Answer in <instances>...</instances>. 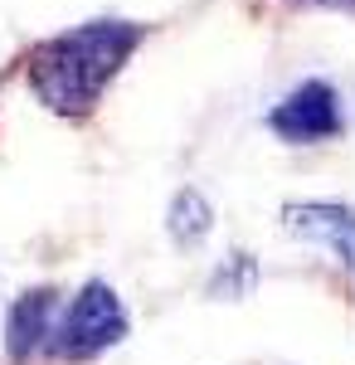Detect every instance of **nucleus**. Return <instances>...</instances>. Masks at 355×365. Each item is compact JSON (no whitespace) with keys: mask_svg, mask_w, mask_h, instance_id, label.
Here are the masks:
<instances>
[{"mask_svg":"<svg viewBox=\"0 0 355 365\" xmlns=\"http://www.w3.org/2000/svg\"><path fill=\"white\" fill-rule=\"evenodd\" d=\"M146 39H151V25L117 20V15L73 25L29 54V88L54 117L78 122V117L98 113V103L127 73V63L141 54Z\"/></svg>","mask_w":355,"mask_h":365,"instance_id":"nucleus-1","label":"nucleus"},{"mask_svg":"<svg viewBox=\"0 0 355 365\" xmlns=\"http://www.w3.org/2000/svg\"><path fill=\"white\" fill-rule=\"evenodd\" d=\"M127 331H132V317L122 307L117 287L93 278L68 297V307H58L49 351H54L58 361H93V356L112 351L117 341H127Z\"/></svg>","mask_w":355,"mask_h":365,"instance_id":"nucleus-2","label":"nucleus"},{"mask_svg":"<svg viewBox=\"0 0 355 365\" xmlns=\"http://www.w3.org/2000/svg\"><path fill=\"white\" fill-rule=\"evenodd\" d=\"M268 132L287 146H326L346 132V103L336 83L326 78H302L292 93H282L268 113Z\"/></svg>","mask_w":355,"mask_h":365,"instance_id":"nucleus-3","label":"nucleus"},{"mask_svg":"<svg viewBox=\"0 0 355 365\" xmlns=\"http://www.w3.org/2000/svg\"><path fill=\"white\" fill-rule=\"evenodd\" d=\"M282 229L307 244L331 249L346 268H355V210L341 200H287L282 205Z\"/></svg>","mask_w":355,"mask_h":365,"instance_id":"nucleus-4","label":"nucleus"},{"mask_svg":"<svg viewBox=\"0 0 355 365\" xmlns=\"http://www.w3.org/2000/svg\"><path fill=\"white\" fill-rule=\"evenodd\" d=\"M54 322H58V292L54 287L20 292L10 302V312H5V351H10V361L25 365L29 356H39L54 341Z\"/></svg>","mask_w":355,"mask_h":365,"instance_id":"nucleus-5","label":"nucleus"},{"mask_svg":"<svg viewBox=\"0 0 355 365\" xmlns=\"http://www.w3.org/2000/svg\"><path fill=\"white\" fill-rule=\"evenodd\" d=\"M210 229H215V210H210L205 190L185 185L180 195L170 200V210H165V234H170L180 249H195V244H200Z\"/></svg>","mask_w":355,"mask_h":365,"instance_id":"nucleus-6","label":"nucleus"},{"mask_svg":"<svg viewBox=\"0 0 355 365\" xmlns=\"http://www.w3.org/2000/svg\"><path fill=\"white\" fill-rule=\"evenodd\" d=\"M258 287V263L253 253H229L210 278V297H248Z\"/></svg>","mask_w":355,"mask_h":365,"instance_id":"nucleus-7","label":"nucleus"},{"mask_svg":"<svg viewBox=\"0 0 355 365\" xmlns=\"http://www.w3.org/2000/svg\"><path fill=\"white\" fill-rule=\"evenodd\" d=\"M292 10H331V15H351L355 20V0H282Z\"/></svg>","mask_w":355,"mask_h":365,"instance_id":"nucleus-8","label":"nucleus"}]
</instances>
